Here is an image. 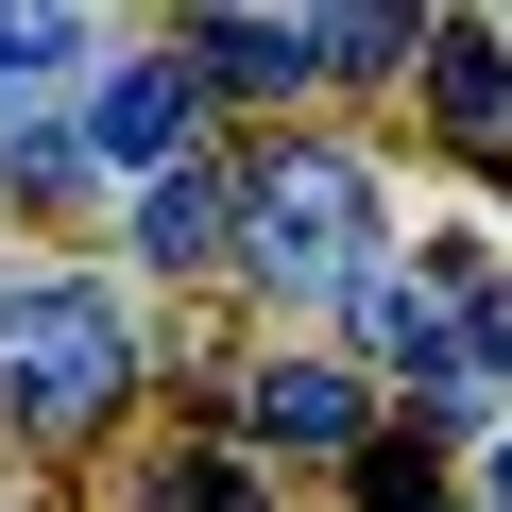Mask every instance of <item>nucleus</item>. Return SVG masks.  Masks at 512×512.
Returning a JSON list of instances; mask_svg holds the SVG:
<instances>
[{"instance_id":"f257e3e1","label":"nucleus","mask_w":512,"mask_h":512,"mask_svg":"<svg viewBox=\"0 0 512 512\" xmlns=\"http://www.w3.org/2000/svg\"><path fill=\"white\" fill-rule=\"evenodd\" d=\"M120 376H137V342L103 291H0V427H86Z\"/></svg>"},{"instance_id":"f03ea898","label":"nucleus","mask_w":512,"mask_h":512,"mask_svg":"<svg viewBox=\"0 0 512 512\" xmlns=\"http://www.w3.org/2000/svg\"><path fill=\"white\" fill-rule=\"evenodd\" d=\"M239 222H256V274L325 291V274H359V239H376V171L359 154H274Z\"/></svg>"},{"instance_id":"7ed1b4c3","label":"nucleus","mask_w":512,"mask_h":512,"mask_svg":"<svg viewBox=\"0 0 512 512\" xmlns=\"http://www.w3.org/2000/svg\"><path fill=\"white\" fill-rule=\"evenodd\" d=\"M188 103H205L188 69H103V103H86V154H103V171H154V154L188 137Z\"/></svg>"},{"instance_id":"20e7f679","label":"nucleus","mask_w":512,"mask_h":512,"mask_svg":"<svg viewBox=\"0 0 512 512\" xmlns=\"http://www.w3.org/2000/svg\"><path fill=\"white\" fill-rule=\"evenodd\" d=\"M239 427L256 444H359V376H325V359H274L239 393Z\"/></svg>"},{"instance_id":"39448f33","label":"nucleus","mask_w":512,"mask_h":512,"mask_svg":"<svg viewBox=\"0 0 512 512\" xmlns=\"http://www.w3.org/2000/svg\"><path fill=\"white\" fill-rule=\"evenodd\" d=\"M308 69H342L308 18H205V86H239V103L256 86H308Z\"/></svg>"},{"instance_id":"423d86ee","label":"nucleus","mask_w":512,"mask_h":512,"mask_svg":"<svg viewBox=\"0 0 512 512\" xmlns=\"http://www.w3.org/2000/svg\"><path fill=\"white\" fill-rule=\"evenodd\" d=\"M427 69H444V120H461L478 154H512V52H495L478 18H444V35H427Z\"/></svg>"},{"instance_id":"0eeeda50","label":"nucleus","mask_w":512,"mask_h":512,"mask_svg":"<svg viewBox=\"0 0 512 512\" xmlns=\"http://www.w3.org/2000/svg\"><path fill=\"white\" fill-rule=\"evenodd\" d=\"M137 256H222V188H205V171H154V205H137Z\"/></svg>"},{"instance_id":"6e6552de","label":"nucleus","mask_w":512,"mask_h":512,"mask_svg":"<svg viewBox=\"0 0 512 512\" xmlns=\"http://www.w3.org/2000/svg\"><path fill=\"white\" fill-rule=\"evenodd\" d=\"M137 512H256V478H239V461H222V444H188V461H171V478H154V495H137Z\"/></svg>"},{"instance_id":"1a4fd4ad","label":"nucleus","mask_w":512,"mask_h":512,"mask_svg":"<svg viewBox=\"0 0 512 512\" xmlns=\"http://www.w3.org/2000/svg\"><path fill=\"white\" fill-rule=\"evenodd\" d=\"M359 512H444V478H427L410 444H359Z\"/></svg>"},{"instance_id":"9d476101","label":"nucleus","mask_w":512,"mask_h":512,"mask_svg":"<svg viewBox=\"0 0 512 512\" xmlns=\"http://www.w3.org/2000/svg\"><path fill=\"white\" fill-rule=\"evenodd\" d=\"M69 52V18H35V0H18V18H0V69H52Z\"/></svg>"},{"instance_id":"9b49d317","label":"nucleus","mask_w":512,"mask_h":512,"mask_svg":"<svg viewBox=\"0 0 512 512\" xmlns=\"http://www.w3.org/2000/svg\"><path fill=\"white\" fill-rule=\"evenodd\" d=\"M478 376H512V291H478Z\"/></svg>"},{"instance_id":"f8f14e48","label":"nucleus","mask_w":512,"mask_h":512,"mask_svg":"<svg viewBox=\"0 0 512 512\" xmlns=\"http://www.w3.org/2000/svg\"><path fill=\"white\" fill-rule=\"evenodd\" d=\"M495 512H512V461H495Z\"/></svg>"}]
</instances>
